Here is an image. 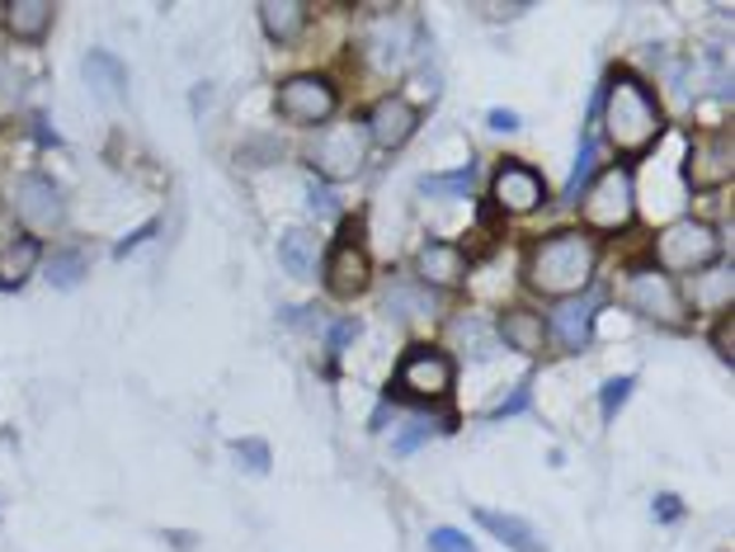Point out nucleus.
Instances as JSON below:
<instances>
[{
	"label": "nucleus",
	"mask_w": 735,
	"mask_h": 552,
	"mask_svg": "<svg viewBox=\"0 0 735 552\" xmlns=\"http://www.w3.org/2000/svg\"><path fill=\"white\" fill-rule=\"evenodd\" d=\"M594 269H599V241L580 227H566V231H552L543 236L538 246L528 250V265H524V279L538 298H575L585 293Z\"/></svg>",
	"instance_id": "nucleus-1"
},
{
	"label": "nucleus",
	"mask_w": 735,
	"mask_h": 552,
	"mask_svg": "<svg viewBox=\"0 0 735 552\" xmlns=\"http://www.w3.org/2000/svg\"><path fill=\"white\" fill-rule=\"evenodd\" d=\"M594 114L604 118V137L623 156L650 151V142L665 132L660 100H655V90L642 81V76H632V71H613V81H608L604 100H599V109H594Z\"/></svg>",
	"instance_id": "nucleus-2"
},
{
	"label": "nucleus",
	"mask_w": 735,
	"mask_h": 552,
	"mask_svg": "<svg viewBox=\"0 0 735 552\" xmlns=\"http://www.w3.org/2000/svg\"><path fill=\"white\" fill-rule=\"evenodd\" d=\"M655 269H665L669 279L674 274H703L707 265L722 260V236L712 223L703 218H674L669 227L655 231Z\"/></svg>",
	"instance_id": "nucleus-3"
},
{
	"label": "nucleus",
	"mask_w": 735,
	"mask_h": 552,
	"mask_svg": "<svg viewBox=\"0 0 735 552\" xmlns=\"http://www.w3.org/2000/svg\"><path fill=\"white\" fill-rule=\"evenodd\" d=\"M632 213H637V185H632V170L627 166H608V170H599L585 185L580 218H585L589 236L594 231H627L632 227Z\"/></svg>",
	"instance_id": "nucleus-4"
},
{
	"label": "nucleus",
	"mask_w": 735,
	"mask_h": 552,
	"mask_svg": "<svg viewBox=\"0 0 735 552\" xmlns=\"http://www.w3.org/2000/svg\"><path fill=\"white\" fill-rule=\"evenodd\" d=\"M623 298L637 307L646 322L665 326V331H684L688 326V298L679 293V284H674L665 269H655V265H637V269L623 274Z\"/></svg>",
	"instance_id": "nucleus-5"
},
{
	"label": "nucleus",
	"mask_w": 735,
	"mask_h": 552,
	"mask_svg": "<svg viewBox=\"0 0 735 552\" xmlns=\"http://www.w3.org/2000/svg\"><path fill=\"white\" fill-rule=\"evenodd\" d=\"M6 204H10L14 218L29 227L33 241L67 223L62 189H57V180H52V175H43V170H24V175H19V180L6 189Z\"/></svg>",
	"instance_id": "nucleus-6"
},
{
	"label": "nucleus",
	"mask_w": 735,
	"mask_h": 552,
	"mask_svg": "<svg viewBox=\"0 0 735 552\" xmlns=\"http://www.w3.org/2000/svg\"><path fill=\"white\" fill-rule=\"evenodd\" d=\"M321 274H326L330 298H359V293L373 284V260H368V250H364L359 218L340 227L335 246L326 250V260H321Z\"/></svg>",
	"instance_id": "nucleus-7"
},
{
	"label": "nucleus",
	"mask_w": 735,
	"mask_h": 552,
	"mask_svg": "<svg viewBox=\"0 0 735 552\" xmlns=\"http://www.w3.org/2000/svg\"><path fill=\"white\" fill-rule=\"evenodd\" d=\"M274 105L284 118H292V124H330L335 109H340V95H335V86L326 81V76H316V71H297L288 76V81H278L274 90Z\"/></svg>",
	"instance_id": "nucleus-8"
},
{
	"label": "nucleus",
	"mask_w": 735,
	"mask_h": 552,
	"mask_svg": "<svg viewBox=\"0 0 735 552\" xmlns=\"http://www.w3.org/2000/svg\"><path fill=\"white\" fill-rule=\"evenodd\" d=\"M490 204L505 213V218H528L547 204V180L524 161H500L490 170Z\"/></svg>",
	"instance_id": "nucleus-9"
},
{
	"label": "nucleus",
	"mask_w": 735,
	"mask_h": 552,
	"mask_svg": "<svg viewBox=\"0 0 735 552\" xmlns=\"http://www.w3.org/2000/svg\"><path fill=\"white\" fill-rule=\"evenodd\" d=\"M396 387L415 402H444L453 392V359L434 345H415L396 368Z\"/></svg>",
	"instance_id": "nucleus-10"
},
{
	"label": "nucleus",
	"mask_w": 735,
	"mask_h": 552,
	"mask_svg": "<svg viewBox=\"0 0 735 552\" xmlns=\"http://www.w3.org/2000/svg\"><path fill=\"white\" fill-rule=\"evenodd\" d=\"M415 128H420V109H415L410 100H401V95H387V100H377L368 109V124H364V137L373 147L383 151H401Z\"/></svg>",
	"instance_id": "nucleus-11"
},
{
	"label": "nucleus",
	"mask_w": 735,
	"mask_h": 552,
	"mask_svg": "<svg viewBox=\"0 0 735 552\" xmlns=\"http://www.w3.org/2000/svg\"><path fill=\"white\" fill-rule=\"evenodd\" d=\"M311 161H316V180H349V175L364 166V128L359 124L330 128L321 142H316Z\"/></svg>",
	"instance_id": "nucleus-12"
},
{
	"label": "nucleus",
	"mask_w": 735,
	"mask_h": 552,
	"mask_svg": "<svg viewBox=\"0 0 735 552\" xmlns=\"http://www.w3.org/2000/svg\"><path fill=\"white\" fill-rule=\"evenodd\" d=\"M731 170H735V147L726 132H703L688 147V161H684L688 189H722L731 180Z\"/></svg>",
	"instance_id": "nucleus-13"
},
{
	"label": "nucleus",
	"mask_w": 735,
	"mask_h": 552,
	"mask_svg": "<svg viewBox=\"0 0 735 552\" xmlns=\"http://www.w3.org/2000/svg\"><path fill=\"white\" fill-rule=\"evenodd\" d=\"M594 312H599V298H589V293H575V298L556 303L547 317V335L556 341V349L580 354L594 335Z\"/></svg>",
	"instance_id": "nucleus-14"
},
{
	"label": "nucleus",
	"mask_w": 735,
	"mask_h": 552,
	"mask_svg": "<svg viewBox=\"0 0 735 552\" xmlns=\"http://www.w3.org/2000/svg\"><path fill=\"white\" fill-rule=\"evenodd\" d=\"M415 43H420V24L410 14H391V24L368 33V62L377 71H401L410 62Z\"/></svg>",
	"instance_id": "nucleus-15"
},
{
	"label": "nucleus",
	"mask_w": 735,
	"mask_h": 552,
	"mask_svg": "<svg viewBox=\"0 0 735 552\" xmlns=\"http://www.w3.org/2000/svg\"><path fill=\"white\" fill-rule=\"evenodd\" d=\"M415 269H420L425 288H463L467 284V250L453 246V241H429L420 246V255H415Z\"/></svg>",
	"instance_id": "nucleus-16"
},
{
	"label": "nucleus",
	"mask_w": 735,
	"mask_h": 552,
	"mask_svg": "<svg viewBox=\"0 0 735 552\" xmlns=\"http://www.w3.org/2000/svg\"><path fill=\"white\" fill-rule=\"evenodd\" d=\"M471 520L481 524L490 539H500V543H505V548H514V552H547L543 534H538V529H533L524 515H509V510L476 505V510H471Z\"/></svg>",
	"instance_id": "nucleus-17"
},
{
	"label": "nucleus",
	"mask_w": 735,
	"mask_h": 552,
	"mask_svg": "<svg viewBox=\"0 0 735 552\" xmlns=\"http://www.w3.org/2000/svg\"><path fill=\"white\" fill-rule=\"evenodd\" d=\"M0 19H6V33L19 38V43H43L52 33L57 6H48V0H10V6L0 10Z\"/></svg>",
	"instance_id": "nucleus-18"
},
{
	"label": "nucleus",
	"mask_w": 735,
	"mask_h": 552,
	"mask_svg": "<svg viewBox=\"0 0 735 552\" xmlns=\"http://www.w3.org/2000/svg\"><path fill=\"white\" fill-rule=\"evenodd\" d=\"M86 86H90L105 105H123V100H128V67L118 62L113 52L95 48V52H86Z\"/></svg>",
	"instance_id": "nucleus-19"
},
{
	"label": "nucleus",
	"mask_w": 735,
	"mask_h": 552,
	"mask_svg": "<svg viewBox=\"0 0 735 552\" xmlns=\"http://www.w3.org/2000/svg\"><path fill=\"white\" fill-rule=\"evenodd\" d=\"M495 335H500V345L519 349V354H538L543 341H547V326H543L538 312H528V307H509L505 317H500V326H495Z\"/></svg>",
	"instance_id": "nucleus-20"
},
{
	"label": "nucleus",
	"mask_w": 735,
	"mask_h": 552,
	"mask_svg": "<svg viewBox=\"0 0 735 552\" xmlns=\"http://www.w3.org/2000/svg\"><path fill=\"white\" fill-rule=\"evenodd\" d=\"M307 19H311V10L302 6V0H265V6H260V24H265V33L274 38V43H292V38H302Z\"/></svg>",
	"instance_id": "nucleus-21"
},
{
	"label": "nucleus",
	"mask_w": 735,
	"mask_h": 552,
	"mask_svg": "<svg viewBox=\"0 0 735 552\" xmlns=\"http://www.w3.org/2000/svg\"><path fill=\"white\" fill-rule=\"evenodd\" d=\"M38 260H43V246H38L33 236H14L10 246H0V288L6 293L24 288V279L38 269Z\"/></svg>",
	"instance_id": "nucleus-22"
},
{
	"label": "nucleus",
	"mask_w": 735,
	"mask_h": 552,
	"mask_svg": "<svg viewBox=\"0 0 735 552\" xmlns=\"http://www.w3.org/2000/svg\"><path fill=\"white\" fill-rule=\"evenodd\" d=\"M278 265H284L292 279H302V284L316 279V265H321V260H316V236L302 231V227L284 231V236H278Z\"/></svg>",
	"instance_id": "nucleus-23"
},
{
	"label": "nucleus",
	"mask_w": 735,
	"mask_h": 552,
	"mask_svg": "<svg viewBox=\"0 0 735 552\" xmlns=\"http://www.w3.org/2000/svg\"><path fill=\"white\" fill-rule=\"evenodd\" d=\"M448 335H453V345H458L467 359H486V354L500 349V335H495L481 317H458L448 326Z\"/></svg>",
	"instance_id": "nucleus-24"
},
{
	"label": "nucleus",
	"mask_w": 735,
	"mask_h": 552,
	"mask_svg": "<svg viewBox=\"0 0 735 552\" xmlns=\"http://www.w3.org/2000/svg\"><path fill=\"white\" fill-rule=\"evenodd\" d=\"M731 288H735V274H731V265H707L703 274H693V284H688V293L698 298V307H726L731 303Z\"/></svg>",
	"instance_id": "nucleus-25"
},
{
	"label": "nucleus",
	"mask_w": 735,
	"mask_h": 552,
	"mask_svg": "<svg viewBox=\"0 0 735 552\" xmlns=\"http://www.w3.org/2000/svg\"><path fill=\"white\" fill-rule=\"evenodd\" d=\"M86 274H90V255L81 246H62V250H52V260H48V284L52 288H81L86 284Z\"/></svg>",
	"instance_id": "nucleus-26"
},
{
	"label": "nucleus",
	"mask_w": 735,
	"mask_h": 552,
	"mask_svg": "<svg viewBox=\"0 0 735 552\" xmlns=\"http://www.w3.org/2000/svg\"><path fill=\"white\" fill-rule=\"evenodd\" d=\"M476 189V166L467 161L463 170H448V175H425L420 180V194L425 199H471Z\"/></svg>",
	"instance_id": "nucleus-27"
},
{
	"label": "nucleus",
	"mask_w": 735,
	"mask_h": 552,
	"mask_svg": "<svg viewBox=\"0 0 735 552\" xmlns=\"http://www.w3.org/2000/svg\"><path fill=\"white\" fill-rule=\"evenodd\" d=\"M387 312L391 317H401V322H425V317H434V298H429V288L391 284L387 288Z\"/></svg>",
	"instance_id": "nucleus-28"
},
{
	"label": "nucleus",
	"mask_w": 735,
	"mask_h": 552,
	"mask_svg": "<svg viewBox=\"0 0 735 552\" xmlns=\"http://www.w3.org/2000/svg\"><path fill=\"white\" fill-rule=\"evenodd\" d=\"M231 448H236V463H241L246 472H260V477H265V472H269V463H274V459H269V444H265V440H236Z\"/></svg>",
	"instance_id": "nucleus-29"
},
{
	"label": "nucleus",
	"mask_w": 735,
	"mask_h": 552,
	"mask_svg": "<svg viewBox=\"0 0 735 552\" xmlns=\"http://www.w3.org/2000/svg\"><path fill=\"white\" fill-rule=\"evenodd\" d=\"M632 387H637V378H632V373H627V378H608V383H604V392H599L604 421H613V416H618V411H623V402L632 397Z\"/></svg>",
	"instance_id": "nucleus-30"
},
{
	"label": "nucleus",
	"mask_w": 735,
	"mask_h": 552,
	"mask_svg": "<svg viewBox=\"0 0 735 552\" xmlns=\"http://www.w3.org/2000/svg\"><path fill=\"white\" fill-rule=\"evenodd\" d=\"M434 435H439V425H434V421H415V425H406L401 435L391 440V453H401V459H406V453H415V448H420L425 440H434Z\"/></svg>",
	"instance_id": "nucleus-31"
},
{
	"label": "nucleus",
	"mask_w": 735,
	"mask_h": 552,
	"mask_svg": "<svg viewBox=\"0 0 735 552\" xmlns=\"http://www.w3.org/2000/svg\"><path fill=\"white\" fill-rule=\"evenodd\" d=\"M594 180V142H589V137H585V142H580V156H575V170H570V199H580V189Z\"/></svg>",
	"instance_id": "nucleus-32"
},
{
	"label": "nucleus",
	"mask_w": 735,
	"mask_h": 552,
	"mask_svg": "<svg viewBox=\"0 0 735 552\" xmlns=\"http://www.w3.org/2000/svg\"><path fill=\"white\" fill-rule=\"evenodd\" d=\"M429 552H476V543L458 529H434L429 534Z\"/></svg>",
	"instance_id": "nucleus-33"
},
{
	"label": "nucleus",
	"mask_w": 735,
	"mask_h": 552,
	"mask_svg": "<svg viewBox=\"0 0 735 552\" xmlns=\"http://www.w3.org/2000/svg\"><path fill=\"white\" fill-rule=\"evenodd\" d=\"M307 208L321 213V218H335V194H330L326 180H316V175H311V185H307Z\"/></svg>",
	"instance_id": "nucleus-34"
},
{
	"label": "nucleus",
	"mask_w": 735,
	"mask_h": 552,
	"mask_svg": "<svg viewBox=\"0 0 735 552\" xmlns=\"http://www.w3.org/2000/svg\"><path fill=\"white\" fill-rule=\"evenodd\" d=\"M528 402H533V387H528V383H519V387H514V392H509V397H505L500 406L490 411V416H495V421H505V416H519V411H528Z\"/></svg>",
	"instance_id": "nucleus-35"
},
{
	"label": "nucleus",
	"mask_w": 735,
	"mask_h": 552,
	"mask_svg": "<svg viewBox=\"0 0 735 552\" xmlns=\"http://www.w3.org/2000/svg\"><path fill=\"white\" fill-rule=\"evenodd\" d=\"M731 335H735V322H717V331H712V345H717V354L726 364H735V341H731Z\"/></svg>",
	"instance_id": "nucleus-36"
},
{
	"label": "nucleus",
	"mask_w": 735,
	"mask_h": 552,
	"mask_svg": "<svg viewBox=\"0 0 735 552\" xmlns=\"http://www.w3.org/2000/svg\"><path fill=\"white\" fill-rule=\"evenodd\" d=\"M655 520L679 524V520H684V505H679V496H655Z\"/></svg>",
	"instance_id": "nucleus-37"
},
{
	"label": "nucleus",
	"mask_w": 735,
	"mask_h": 552,
	"mask_svg": "<svg viewBox=\"0 0 735 552\" xmlns=\"http://www.w3.org/2000/svg\"><path fill=\"white\" fill-rule=\"evenodd\" d=\"M354 335H359V322H335V326H330V354H340V349L354 341Z\"/></svg>",
	"instance_id": "nucleus-38"
},
{
	"label": "nucleus",
	"mask_w": 735,
	"mask_h": 552,
	"mask_svg": "<svg viewBox=\"0 0 735 552\" xmlns=\"http://www.w3.org/2000/svg\"><path fill=\"white\" fill-rule=\"evenodd\" d=\"M486 124H490L495 132H514V128H519V114H509V109H490V114H486Z\"/></svg>",
	"instance_id": "nucleus-39"
},
{
	"label": "nucleus",
	"mask_w": 735,
	"mask_h": 552,
	"mask_svg": "<svg viewBox=\"0 0 735 552\" xmlns=\"http://www.w3.org/2000/svg\"><path fill=\"white\" fill-rule=\"evenodd\" d=\"M151 231H156V223H147L142 231H132V236H123V241H118V250H113V255H128L132 246H142V241H147V236H151Z\"/></svg>",
	"instance_id": "nucleus-40"
}]
</instances>
